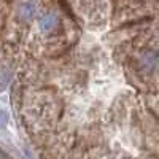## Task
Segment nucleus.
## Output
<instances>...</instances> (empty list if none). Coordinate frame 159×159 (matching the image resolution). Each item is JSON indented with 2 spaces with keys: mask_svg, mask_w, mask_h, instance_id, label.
Returning a JSON list of instances; mask_svg holds the SVG:
<instances>
[{
  "mask_svg": "<svg viewBox=\"0 0 159 159\" xmlns=\"http://www.w3.org/2000/svg\"><path fill=\"white\" fill-rule=\"evenodd\" d=\"M5 124H7V113L0 110V126H5Z\"/></svg>",
  "mask_w": 159,
  "mask_h": 159,
  "instance_id": "nucleus-1",
  "label": "nucleus"
}]
</instances>
